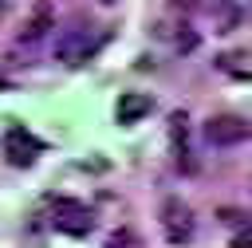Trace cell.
<instances>
[{
    "label": "cell",
    "mask_w": 252,
    "mask_h": 248,
    "mask_svg": "<svg viewBox=\"0 0 252 248\" xmlns=\"http://www.w3.org/2000/svg\"><path fill=\"white\" fill-rule=\"evenodd\" d=\"M205 138H209V146H240L252 138V122H244L236 114H217L205 122Z\"/></svg>",
    "instance_id": "cell-4"
},
{
    "label": "cell",
    "mask_w": 252,
    "mask_h": 248,
    "mask_svg": "<svg viewBox=\"0 0 252 248\" xmlns=\"http://www.w3.org/2000/svg\"><path fill=\"white\" fill-rule=\"evenodd\" d=\"M232 248H252V224H244V228L232 236Z\"/></svg>",
    "instance_id": "cell-10"
},
{
    "label": "cell",
    "mask_w": 252,
    "mask_h": 248,
    "mask_svg": "<svg viewBox=\"0 0 252 248\" xmlns=\"http://www.w3.org/2000/svg\"><path fill=\"white\" fill-rule=\"evenodd\" d=\"M4 146H8V157L16 161V165H32L35 161V154L43 150V142H35L16 118H8V134H4Z\"/></svg>",
    "instance_id": "cell-5"
},
{
    "label": "cell",
    "mask_w": 252,
    "mask_h": 248,
    "mask_svg": "<svg viewBox=\"0 0 252 248\" xmlns=\"http://www.w3.org/2000/svg\"><path fill=\"white\" fill-rule=\"evenodd\" d=\"M106 248H138V236H134L130 228H114V232L106 236Z\"/></svg>",
    "instance_id": "cell-9"
},
{
    "label": "cell",
    "mask_w": 252,
    "mask_h": 248,
    "mask_svg": "<svg viewBox=\"0 0 252 248\" xmlns=\"http://www.w3.org/2000/svg\"><path fill=\"white\" fill-rule=\"evenodd\" d=\"M205 12L213 16V28L217 31H232L240 24V8L236 4H224V0H205Z\"/></svg>",
    "instance_id": "cell-7"
},
{
    "label": "cell",
    "mask_w": 252,
    "mask_h": 248,
    "mask_svg": "<svg viewBox=\"0 0 252 248\" xmlns=\"http://www.w3.org/2000/svg\"><path fill=\"white\" fill-rule=\"evenodd\" d=\"M150 110H154V98H150L146 91H122V94H118V106H114V118H118L122 126H130V122L146 118Z\"/></svg>",
    "instance_id": "cell-6"
},
{
    "label": "cell",
    "mask_w": 252,
    "mask_h": 248,
    "mask_svg": "<svg viewBox=\"0 0 252 248\" xmlns=\"http://www.w3.org/2000/svg\"><path fill=\"white\" fill-rule=\"evenodd\" d=\"M51 209H55V228L59 232H67V236H87L91 228H94V213L87 209V205H79V201H67V197H59V201H51Z\"/></svg>",
    "instance_id": "cell-3"
},
{
    "label": "cell",
    "mask_w": 252,
    "mask_h": 248,
    "mask_svg": "<svg viewBox=\"0 0 252 248\" xmlns=\"http://www.w3.org/2000/svg\"><path fill=\"white\" fill-rule=\"evenodd\" d=\"M51 24H55L51 8H47V4H39V8L32 12V20L20 28V39H24V43H35V39H43V35H47V28H51Z\"/></svg>",
    "instance_id": "cell-8"
},
{
    "label": "cell",
    "mask_w": 252,
    "mask_h": 248,
    "mask_svg": "<svg viewBox=\"0 0 252 248\" xmlns=\"http://www.w3.org/2000/svg\"><path fill=\"white\" fill-rule=\"evenodd\" d=\"M161 228H165V240H169V244H189L193 232H197L193 209H189L181 197H169V201L161 205Z\"/></svg>",
    "instance_id": "cell-2"
},
{
    "label": "cell",
    "mask_w": 252,
    "mask_h": 248,
    "mask_svg": "<svg viewBox=\"0 0 252 248\" xmlns=\"http://www.w3.org/2000/svg\"><path fill=\"white\" fill-rule=\"evenodd\" d=\"M98 39H102V35L94 31V24L75 20V24H67V28L55 35V59L67 63V67H75V63H83L87 55H94Z\"/></svg>",
    "instance_id": "cell-1"
},
{
    "label": "cell",
    "mask_w": 252,
    "mask_h": 248,
    "mask_svg": "<svg viewBox=\"0 0 252 248\" xmlns=\"http://www.w3.org/2000/svg\"><path fill=\"white\" fill-rule=\"evenodd\" d=\"M177 47H181V51H193V47H197V35H193V31L177 35Z\"/></svg>",
    "instance_id": "cell-11"
}]
</instances>
